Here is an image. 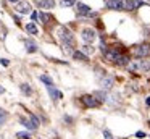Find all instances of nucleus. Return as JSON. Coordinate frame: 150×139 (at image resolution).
I'll return each instance as SVG.
<instances>
[{
  "label": "nucleus",
  "instance_id": "f257e3e1",
  "mask_svg": "<svg viewBox=\"0 0 150 139\" xmlns=\"http://www.w3.org/2000/svg\"><path fill=\"white\" fill-rule=\"evenodd\" d=\"M150 70V61L149 60H134L127 65V71H149Z\"/></svg>",
  "mask_w": 150,
  "mask_h": 139
},
{
  "label": "nucleus",
  "instance_id": "f03ea898",
  "mask_svg": "<svg viewBox=\"0 0 150 139\" xmlns=\"http://www.w3.org/2000/svg\"><path fill=\"white\" fill-rule=\"evenodd\" d=\"M134 55H136L137 58H145L150 55V45L149 44H142V45H137L136 48H134Z\"/></svg>",
  "mask_w": 150,
  "mask_h": 139
},
{
  "label": "nucleus",
  "instance_id": "7ed1b4c3",
  "mask_svg": "<svg viewBox=\"0 0 150 139\" xmlns=\"http://www.w3.org/2000/svg\"><path fill=\"white\" fill-rule=\"evenodd\" d=\"M60 37H62L63 44L71 45L73 42H74V36L71 34V31H68V29H65V28H62V31H60Z\"/></svg>",
  "mask_w": 150,
  "mask_h": 139
},
{
  "label": "nucleus",
  "instance_id": "20e7f679",
  "mask_svg": "<svg viewBox=\"0 0 150 139\" xmlns=\"http://www.w3.org/2000/svg\"><path fill=\"white\" fill-rule=\"evenodd\" d=\"M142 5V0H123V10H136Z\"/></svg>",
  "mask_w": 150,
  "mask_h": 139
},
{
  "label": "nucleus",
  "instance_id": "39448f33",
  "mask_svg": "<svg viewBox=\"0 0 150 139\" xmlns=\"http://www.w3.org/2000/svg\"><path fill=\"white\" fill-rule=\"evenodd\" d=\"M76 8H78V13H79V15H82V16H95V13H92L91 6L84 5V3H78Z\"/></svg>",
  "mask_w": 150,
  "mask_h": 139
},
{
  "label": "nucleus",
  "instance_id": "423d86ee",
  "mask_svg": "<svg viewBox=\"0 0 150 139\" xmlns=\"http://www.w3.org/2000/svg\"><path fill=\"white\" fill-rule=\"evenodd\" d=\"M15 10H16L18 13H21V15H28V13L31 11V5L24 0V2H20L16 3V6H15Z\"/></svg>",
  "mask_w": 150,
  "mask_h": 139
},
{
  "label": "nucleus",
  "instance_id": "0eeeda50",
  "mask_svg": "<svg viewBox=\"0 0 150 139\" xmlns=\"http://www.w3.org/2000/svg\"><path fill=\"white\" fill-rule=\"evenodd\" d=\"M81 36H82V39H84L87 44H89V42H94L95 37H97V36H95V31H94V29H84Z\"/></svg>",
  "mask_w": 150,
  "mask_h": 139
},
{
  "label": "nucleus",
  "instance_id": "6e6552de",
  "mask_svg": "<svg viewBox=\"0 0 150 139\" xmlns=\"http://www.w3.org/2000/svg\"><path fill=\"white\" fill-rule=\"evenodd\" d=\"M82 102H84L86 107H97L98 100H95V96H82Z\"/></svg>",
  "mask_w": 150,
  "mask_h": 139
},
{
  "label": "nucleus",
  "instance_id": "1a4fd4ad",
  "mask_svg": "<svg viewBox=\"0 0 150 139\" xmlns=\"http://www.w3.org/2000/svg\"><path fill=\"white\" fill-rule=\"evenodd\" d=\"M107 8H110V10H123V0H107Z\"/></svg>",
  "mask_w": 150,
  "mask_h": 139
},
{
  "label": "nucleus",
  "instance_id": "9d476101",
  "mask_svg": "<svg viewBox=\"0 0 150 139\" xmlns=\"http://www.w3.org/2000/svg\"><path fill=\"white\" fill-rule=\"evenodd\" d=\"M37 5L42 10H50L55 6V0H37Z\"/></svg>",
  "mask_w": 150,
  "mask_h": 139
},
{
  "label": "nucleus",
  "instance_id": "9b49d317",
  "mask_svg": "<svg viewBox=\"0 0 150 139\" xmlns=\"http://www.w3.org/2000/svg\"><path fill=\"white\" fill-rule=\"evenodd\" d=\"M103 55H105V58H107V60H110V61H116V58L120 57V53H118L116 48H113V50H107Z\"/></svg>",
  "mask_w": 150,
  "mask_h": 139
},
{
  "label": "nucleus",
  "instance_id": "f8f14e48",
  "mask_svg": "<svg viewBox=\"0 0 150 139\" xmlns=\"http://www.w3.org/2000/svg\"><path fill=\"white\" fill-rule=\"evenodd\" d=\"M113 83H115V79L111 76H105L103 79L100 81V84H102V87H103V89H111Z\"/></svg>",
  "mask_w": 150,
  "mask_h": 139
},
{
  "label": "nucleus",
  "instance_id": "ddd939ff",
  "mask_svg": "<svg viewBox=\"0 0 150 139\" xmlns=\"http://www.w3.org/2000/svg\"><path fill=\"white\" fill-rule=\"evenodd\" d=\"M116 65L118 66H124V65H126L127 66V65H129V58H127L126 55H120V57L116 58Z\"/></svg>",
  "mask_w": 150,
  "mask_h": 139
},
{
  "label": "nucleus",
  "instance_id": "4468645a",
  "mask_svg": "<svg viewBox=\"0 0 150 139\" xmlns=\"http://www.w3.org/2000/svg\"><path fill=\"white\" fill-rule=\"evenodd\" d=\"M73 57L76 58V60H81V61H87V55H84L82 52H73Z\"/></svg>",
  "mask_w": 150,
  "mask_h": 139
},
{
  "label": "nucleus",
  "instance_id": "2eb2a0df",
  "mask_svg": "<svg viewBox=\"0 0 150 139\" xmlns=\"http://www.w3.org/2000/svg\"><path fill=\"white\" fill-rule=\"evenodd\" d=\"M49 94L53 97V99H62V92H58L57 89H53V86L49 87Z\"/></svg>",
  "mask_w": 150,
  "mask_h": 139
},
{
  "label": "nucleus",
  "instance_id": "dca6fc26",
  "mask_svg": "<svg viewBox=\"0 0 150 139\" xmlns=\"http://www.w3.org/2000/svg\"><path fill=\"white\" fill-rule=\"evenodd\" d=\"M7 118H8V113L5 112L4 108H0V126H2V125H5V121H7Z\"/></svg>",
  "mask_w": 150,
  "mask_h": 139
},
{
  "label": "nucleus",
  "instance_id": "f3484780",
  "mask_svg": "<svg viewBox=\"0 0 150 139\" xmlns=\"http://www.w3.org/2000/svg\"><path fill=\"white\" fill-rule=\"evenodd\" d=\"M26 31L29 32V34H37V28L34 26V23H29V24H26Z\"/></svg>",
  "mask_w": 150,
  "mask_h": 139
},
{
  "label": "nucleus",
  "instance_id": "a211bd4d",
  "mask_svg": "<svg viewBox=\"0 0 150 139\" xmlns=\"http://www.w3.org/2000/svg\"><path fill=\"white\" fill-rule=\"evenodd\" d=\"M24 44H26V48H28V52H36V50H37L36 44H34L33 41H26Z\"/></svg>",
  "mask_w": 150,
  "mask_h": 139
},
{
  "label": "nucleus",
  "instance_id": "6ab92c4d",
  "mask_svg": "<svg viewBox=\"0 0 150 139\" xmlns=\"http://www.w3.org/2000/svg\"><path fill=\"white\" fill-rule=\"evenodd\" d=\"M21 92L23 94H26V96H31L33 94V91H31V87H29V84H21Z\"/></svg>",
  "mask_w": 150,
  "mask_h": 139
},
{
  "label": "nucleus",
  "instance_id": "aec40b11",
  "mask_svg": "<svg viewBox=\"0 0 150 139\" xmlns=\"http://www.w3.org/2000/svg\"><path fill=\"white\" fill-rule=\"evenodd\" d=\"M40 81H42V83H45L47 86H53V81H52V78H49L47 76V74H42V76H40Z\"/></svg>",
  "mask_w": 150,
  "mask_h": 139
},
{
  "label": "nucleus",
  "instance_id": "412c9836",
  "mask_svg": "<svg viewBox=\"0 0 150 139\" xmlns=\"http://www.w3.org/2000/svg\"><path fill=\"white\" fill-rule=\"evenodd\" d=\"M21 123H23V125L26 126L28 129H31V131H33V129H36V125H34L33 121H28V120H21Z\"/></svg>",
  "mask_w": 150,
  "mask_h": 139
},
{
  "label": "nucleus",
  "instance_id": "4be33fe9",
  "mask_svg": "<svg viewBox=\"0 0 150 139\" xmlns=\"http://www.w3.org/2000/svg\"><path fill=\"white\" fill-rule=\"evenodd\" d=\"M16 138L18 139H31V134L26 131H21V133H16Z\"/></svg>",
  "mask_w": 150,
  "mask_h": 139
},
{
  "label": "nucleus",
  "instance_id": "5701e85b",
  "mask_svg": "<svg viewBox=\"0 0 150 139\" xmlns=\"http://www.w3.org/2000/svg\"><path fill=\"white\" fill-rule=\"evenodd\" d=\"M37 18H39V19H42V23H47V21H49V15H45V13H44V11H39V13H37Z\"/></svg>",
  "mask_w": 150,
  "mask_h": 139
},
{
  "label": "nucleus",
  "instance_id": "b1692460",
  "mask_svg": "<svg viewBox=\"0 0 150 139\" xmlns=\"http://www.w3.org/2000/svg\"><path fill=\"white\" fill-rule=\"evenodd\" d=\"M94 52V47H91V45H82V53L84 55H89Z\"/></svg>",
  "mask_w": 150,
  "mask_h": 139
},
{
  "label": "nucleus",
  "instance_id": "393cba45",
  "mask_svg": "<svg viewBox=\"0 0 150 139\" xmlns=\"http://www.w3.org/2000/svg\"><path fill=\"white\" fill-rule=\"evenodd\" d=\"M60 5H62V6H73V5H74V0H62Z\"/></svg>",
  "mask_w": 150,
  "mask_h": 139
},
{
  "label": "nucleus",
  "instance_id": "a878e982",
  "mask_svg": "<svg viewBox=\"0 0 150 139\" xmlns=\"http://www.w3.org/2000/svg\"><path fill=\"white\" fill-rule=\"evenodd\" d=\"M29 116H31V121H33V123H34V125H36V128H37V126H39V125H40V121H39V118H37V116H36V115H33V113H31V115H29Z\"/></svg>",
  "mask_w": 150,
  "mask_h": 139
},
{
  "label": "nucleus",
  "instance_id": "bb28decb",
  "mask_svg": "<svg viewBox=\"0 0 150 139\" xmlns=\"http://www.w3.org/2000/svg\"><path fill=\"white\" fill-rule=\"evenodd\" d=\"M103 136H105V139H113V136H111V133L108 129H103Z\"/></svg>",
  "mask_w": 150,
  "mask_h": 139
},
{
  "label": "nucleus",
  "instance_id": "cd10ccee",
  "mask_svg": "<svg viewBox=\"0 0 150 139\" xmlns=\"http://www.w3.org/2000/svg\"><path fill=\"white\" fill-rule=\"evenodd\" d=\"M0 61H2V65H5V66L8 65V60H7V58H0Z\"/></svg>",
  "mask_w": 150,
  "mask_h": 139
},
{
  "label": "nucleus",
  "instance_id": "c85d7f7f",
  "mask_svg": "<svg viewBox=\"0 0 150 139\" xmlns=\"http://www.w3.org/2000/svg\"><path fill=\"white\" fill-rule=\"evenodd\" d=\"M136 136H137V138H145V134H144V133H142V131H139V133H137V134H136Z\"/></svg>",
  "mask_w": 150,
  "mask_h": 139
},
{
  "label": "nucleus",
  "instance_id": "c756f323",
  "mask_svg": "<svg viewBox=\"0 0 150 139\" xmlns=\"http://www.w3.org/2000/svg\"><path fill=\"white\" fill-rule=\"evenodd\" d=\"M145 103H147V105L150 107V97H147V99H145Z\"/></svg>",
  "mask_w": 150,
  "mask_h": 139
},
{
  "label": "nucleus",
  "instance_id": "7c9ffc66",
  "mask_svg": "<svg viewBox=\"0 0 150 139\" xmlns=\"http://www.w3.org/2000/svg\"><path fill=\"white\" fill-rule=\"evenodd\" d=\"M10 3H20V0H8Z\"/></svg>",
  "mask_w": 150,
  "mask_h": 139
},
{
  "label": "nucleus",
  "instance_id": "2f4dec72",
  "mask_svg": "<svg viewBox=\"0 0 150 139\" xmlns=\"http://www.w3.org/2000/svg\"><path fill=\"white\" fill-rule=\"evenodd\" d=\"M4 92H5V89H4L2 86H0V94H4Z\"/></svg>",
  "mask_w": 150,
  "mask_h": 139
}]
</instances>
